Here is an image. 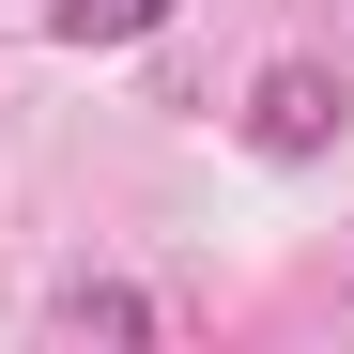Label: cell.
Segmentation results:
<instances>
[{"mask_svg": "<svg viewBox=\"0 0 354 354\" xmlns=\"http://www.w3.org/2000/svg\"><path fill=\"white\" fill-rule=\"evenodd\" d=\"M247 139H262L277 169H292V154H324V139H339V77H324V62H262V93H247Z\"/></svg>", "mask_w": 354, "mask_h": 354, "instance_id": "1", "label": "cell"}, {"mask_svg": "<svg viewBox=\"0 0 354 354\" xmlns=\"http://www.w3.org/2000/svg\"><path fill=\"white\" fill-rule=\"evenodd\" d=\"M62 339H154V292L139 277H62Z\"/></svg>", "mask_w": 354, "mask_h": 354, "instance_id": "3", "label": "cell"}, {"mask_svg": "<svg viewBox=\"0 0 354 354\" xmlns=\"http://www.w3.org/2000/svg\"><path fill=\"white\" fill-rule=\"evenodd\" d=\"M169 16H185V0H46V46H139Z\"/></svg>", "mask_w": 354, "mask_h": 354, "instance_id": "2", "label": "cell"}]
</instances>
